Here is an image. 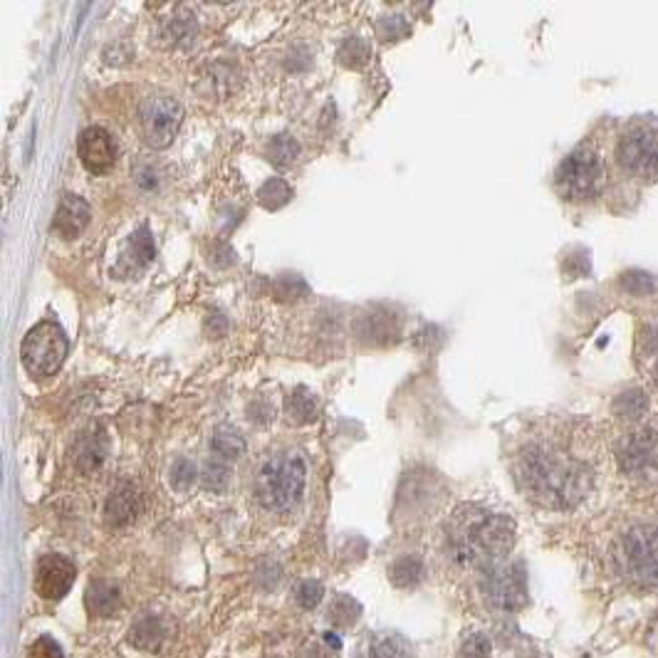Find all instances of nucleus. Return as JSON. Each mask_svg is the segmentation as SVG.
Masks as SVG:
<instances>
[{
	"label": "nucleus",
	"mask_w": 658,
	"mask_h": 658,
	"mask_svg": "<svg viewBox=\"0 0 658 658\" xmlns=\"http://www.w3.org/2000/svg\"><path fill=\"white\" fill-rule=\"evenodd\" d=\"M268 156L275 166H289L300 156V144L295 142V137L278 134L268 142Z\"/></svg>",
	"instance_id": "obj_26"
},
{
	"label": "nucleus",
	"mask_w": 658,
	"mask_h": 658,
	"mask_svg": "<svg viewBox=\"0 0 658 658\" xmlns=\"http://www.w3.org/2000/svg\"><path fill=\"white\" fill-rule=\"evenodd\" d=\"M210 451L221 461H235L245 453V438L238 428L233 426H218L214 438H210Z\"/></svg>",
	"instance_id": "obj_20"
},
{
	"label": "nucleus",
	"mask_w": 658,
	"mask_h": 658,
	"mask_svg": "<svg viewBox=\"0 0 658 658\" xmlns=\"http://www.w3.org/2000/svg\"><path fill=\"white\" fill-rule=\"evenodd\" d=\"M196 478H198V470L189 459H179L171 466L169 480H171V488L179 490V493H186V490H191L193 482H196Z\"/></svg>",
	"instance_id": "obj_27"
},
{
	"label": "nucleus",
	"mask_w": 658,
	"mask_h": 658,
	"mask_svg": "<svg viewBox=\"0 0 658 658\" xmlns=\"http://www.w3.org/2000/svg\"><path fill=\"white\" fill-rule=\"evenodd\" d=\"M379 35L382 40H399L403 35H409V25L401 15H386L379 23Z\"/></svg>",
	"instance_id": "obj_34"
},
{
	"label": "nucleus",
	"mask_w": 658,
	"mask_h": 658,
	"mask_svg": "<svg viewBox=\"0 0 658 658\" xmlns=\"http://www.w3.org/2000/svg\"><path fill=\"white\" fill-rule=\"evenodd\" d=\"M359 658H414V651H411V644L403 636L382 631V634H372L366 638Z\"/></svg>",
	"instance_id": "obj_16"
},
{
	"label": "nucleus",
	"mask_w": 658,
	"mask_h": 658,
	"mask_svg": "<svg viewBox=\"0 0 658 658\" xmlns=\"http://www.w3.org/2000/svg\"><path fill=\"white\" fill-rule=\"evenodd\" d=\"M370 60V46L362 38H349L339 48V63L347 67H362Z\"/></svg>",
	"instance_id": "obj_29"
},
{
	"label": "nucleus",
	"mask_w": 658,
	"mask_h": 658,
	"mask_svg": "<svg viewBox=\"0 0 658 658\" xmlns=\"http://www.w3.org/2000/svg\"><path fill=\"white\" fill-rule=\"evenodd\" d=\"M289 198H293V189H289L283 179H268L258 191L260 206L268 210L283 208L285 204H289Z\"/></svg>",
	"instance_id": "obj_24"
},
{
	"label": "nucleus",
	"mask_w": 658,
	"mask_h": 658,
	"mask_svg": "<svg viewBox=\"0 0 658 658\" xmlns=\"http://www.w3.org/2000/svg\"><path fill=\"white\" fill-rule=\"evenodd\" d=\"M127 256H129V260H131V266H134L137 270H139V268H144V266H149V262L154 260V256H156V245H154V238H152V231H149L146 225L139 228V231L129 238Z\"/></svg>",
	"instance_id": "obj_23"
},
{
	"label": "nucleus",
	"mask_w": 658,
	"mask_h": 658,
	"mask_svg": "<svg viewBox=\"0 0 658 658\" xmlns=\"http://www.w3.org/2000/svg\"><path fill=\"white\" fill-rule=\"evenodd\" d=\"M482 594L490 607L500 611H517L528 602V579L520 565H498L488 569L482 579Z\"/></svg>",
	"instance_id": "obj_10"
},
{
	"label": "nucleus",
	"mask_w": 658,
	"mask_h": 658,
	"mask_svg": "<svg viewBox=\"0 0 658 658\" xmlns=\"http://www.w3.org/2000/svg\"><path fill=\"white\" fill-rule=\"evenodd\" d=\"M228 482H231V468L221 459H210L204 470H201V486L210 490V493H223Z\"/></svg>",
	"instance_id": "obj_25"
},
{
	"label": "nucleus",
	"mask_w": 658,
	"mask_h": 658,
	"mask_svg": "<svg viewBox=\"0 0 658 658\" xmlns=\"http://www.w3.org/2000/svg\"><path fill=\"white\" fill-rule=\"evenodd\" d=\"M183 119V107L169 94H149L139 107V129L142 139L152 149H166Z\"/></svg>",
	"instance_id": "obj_8"
},
{
	"label": "nucleus",
	"mask_w": 658,
	"mask_h": 658,
	"mask_svg": "<svg viewBox=\"0 0 658 658\" xmlns=\"http://www.w3.org/2000/svg\"><path fill=\"white\" fill-rule=\"evenodd\" d=\"M107 459V441L102 434H85L75 446V466L82 473H94Z\"/></svg>",
	"instance_id": "obj_17"
},
{
	"label": "nucleus",
	"mask_w": 658,
	"mask_h": 658,
	"mask_svg": "<svg viewBox=\"0 0 658 658\" xmlns=\"http://www.w3.org/2000/svg\"><path fill=\"white\" fill-rule=\"evenodd\" d=\"M446 545L463 567L488 572L511 555L515 545V522L478 505H461L446 520Z\"/></svg>",
	"instance_id": "obj_2"
},
{
	"label": "nucleus",
	"mask_w": 658,
	"mask_h": 658,
	"mask_svg": "<svg viewBox=\"0 0 658 658\" xmlns=\"http://www.w3.org/2000/svg\"><path fill=\"white\" fill-rule=\"evenodd\" d=\"M318 411H320L318 399H314V393L307 391L305 386L295 389L293 393H287L285 414L289 421H293V424H297V426L312 424V421L318 418Z\"/></svg>",
	"instance_id": "obj_19"
},
{
	"label": "nucleus",
	"mask_w": 658,
	"mask_h": 658,
	"mask_svg": "<svg viewBox=\"0 0 658 658\" xmlns=\"http://www.w3.org/2000/svg\"><path fill=\"white\" fill-rule=\"evenodd\" d=\"M28 658H63V648L57 646L55 638L40 636L38 642H33L28 648Z\"/></svg>",
	"instance_id": "obj_35"
},
{
	"label": "nucleus",
	"mask_w": 658,
	"mask_h": 658,
	"mask_svg": "<svg viewBox=\"0 0 658 658\" xmlns=\"http://www.w3.org/2000/svg\"><path fill=\"white\" fill-rule=\"evenodd\" d=\"M607 171L596 149L577 146L572 154L565 156L555 173V186L567 201H586L602 191Z\"/></svg>",
	"instance_id": "obj_5"
},
{
	"label": "nucleus",
	"mask_w": 658,
	"mask_h": 658,
	"mask_svg": "<svg viewBox=\"0 0 658 658\" xmlns=\"http://www.w3.org/2000/svg\"><path fill=\"white\" fill-rule=\"evenodd\" d=\"M307 480V466L300 453H273L260 463L253 478V490L262 507L283 513L300 503Z\"/></svg>",
	"instance_id": "obj_3"
},
{
	"label": "nucleus",
	"mask_w": 658,
	"mask_h": 658,
	"mask_svg": "<svg viewBox=\"0 0 658 658\" xmlns=\"http://www.w3.org/2000/svg\"><path fill=\"white\" fill-rule=\"evenodd\" d=\"M617 567L636 586H658V525H638L621 534Z\"/></svg>",
	"instance_id": "obj_4"
},
{
	"label": "nucleus",
	"mask_w": 658,
	"mask_h": 658,
	"mask_svg": "<svg viewBox=\"0 0 658 658\" xmlns=\"http://www.w3.org/2000/svg\"><path fill=\"white\" fill-rule=\"evenodd\" d=\"M85 602L92 617L107 619L119 609V590L112 582H104V579L102 582H92L85 594Z\"/></svg>",
	"instance_id": "obj_18"
},
{
	"label": "nucleus",
	"mask_w": 658,
	"mask_h": 658,
	"mask_svg": "<svg viewBox=\"0 0 658 658\" xmlns=\"http://www.w3.org/2000/svg\"><path fill=\"white\" fill-rule=\"evenodd\" d=\"M339 638H335V634H322V638L318 644L310 646V651H307L305 658H339Z\"/></svg>",
	"instance_id": "obj_33"
},
{
	"label": "nucleus",
	"mask_w": 658,
	"mask_h": 658,
	"mask_svg": "<svg viewBox=\"0 0 658 658\" xmlns=\"http://www.w3.org/2000/svg\"><path fill=\"white\" fill-rule=\"evenodd\" d=\"M654 376H656V382H658V364H656V374Z\"/></svg>",
	"instance_id": "obj_37"
},
{
	"label": "nucleus",
	"mask_w": 658,
	"mask_h": 658,
	"mask_svg": "<svg viewBox=\"0 0 658 658\" xmlns=\"http://www.w3.org/2000/svg\"><path fill=\"white\" fill-rule=\"evenodd\" d=\"M273 289H275V295L280 297V300H297V297H305L307 293H310V287H307L305 280L300 275H295V273L280 275L275 280Z\"/></svg>",
	"instance_id": "obj_28"
},
{
	"label": "nucleus",
	"mask_w": 658,
	"mask_h": 658,
	"mask_svg": "<svg viewBox=\"0 0 658 658\" xmlns=\"http://www.w3.org/2000/svg\"><path fill=\"white\" fill-rule=\"evenodd\" d=\"M617 459L627 476L656 482L658 480V428L644 426L621 438Z\"/></svg>",
	"instance_id": "obj_9"
},
{
	"label": "nucleus",
	"mask_w": 658,
	"mask_h": 658,
	"mask_svg": "<svg viewBox=\"0 0 658 658\" xmlns=\"http://www.w3.org/2000/svg\"><path fill=\"white\" fill-rule=\"evenodd\" d=\"M421 577H424V565L414 555H403L389 565V582L397 590H409V586L418 584Z\"/></svg>",
	"instance_id": "obj_21"
},
{
	"label": "nucleus",
	"mask_w": 658,
	"mask_h": 658,
	"mask_svg": "<svg viewBox=\"0 0 658 658\" xmlns=\"http://www.w3.org/2000/svg\"><path fill=\"white\" fill-rule=\"evenodd\" d=\"M139 513H142V495L131 482H119L112 490L107 503H104V517L112 528H125V525L134 522Z\"/></svg>",
	"instance_id": "obj_13"
},
{
	"label": "nucleus",
	"mask_w": 658,
	"mask_h": 658,
	"mask_svg": "<svg viewBox=\"0 0 658 658\" xmlns=\"http://www.w3.org/2000/svg\"><path fill=\"white\" fill-rule=\"evenodd\" d=\"M77 577V567L63 555H46L35 565V592L42 599L57 602L73 590Z\"/></svg>",
	"instance_id": "obj_11"
},
{
	"label": "nucleus",
	"mask_w": 658,
	"mask_h": 658,
	"mask_svg": "<svg viewBox=\"0 0 658 658\" xmlns=\"http://www.w3.org/2000/svg\"><path fill=\"white\" fill-rule=\"evenodd\" d=\"M228 330V320L223 318L221 312H210L208 320H206V335L208 337H221L225 335Z\"/></svg>",
	"instance_id": "obj_36"
},
{
	"label": "nucleus",
	"mask_w": 658,
	"mask_h": 658,
	"mask_svg": "<svg viewBox=\"0 0 658 658\" xmlns=\"http://www.w3.org/2000/svg\"><path fill=\"white\" fill-rule=\"evenodd\" d=\"M166 38H169L171 42H177V46H181V42H186L193 38V33H196V28H193L191 23V15H173L169 25H166Z\"/></svg>",
	"instance_id": "obj_31"
},
{
	"label": "nucleus",
	"mask_w": 658,
	"mask_h": 658,
	"mask_svg": "<svg viewBox=\"0 0 658 658\" xmlns=\"http://www.w3.org/2000/svg\"><path fill=\"white\" fill-rule=\"evenodd\" d=\"M324 596V586L320 582H314V579H302L300 584L295 586V602L300 609H314L322 602Z\"/></svg>",
	"instance_id": "obj_30"
},
{
	"label": "nucleus",
	"mask_w": 658,
	"mask_h": 658,
	"mask_svg": "<svg viewBox=\"0 0 658 658\" xmlns=\"http://www.w3.org/2000/svg\"><path fill=\"white\" fill-rule=\"evenodd\" d=\"M359 617H362V604L354 602L352 596H347V594L335 596V602H332L330 609H327L330 624L337 627V629L354 627Z\"/></svg>",
	"instance_id": "obj_22"
},
{
	"label": "nucleus",
	"mask_w": 658,
	"mask_h": 658,
	"mask_svg": "<svg viewBox=\"0 0 658 658\" xmlns=\"http://www.w3.org/2000/svg\"><path fill=\"white\" fill-rule=\"evenodd\" d=\"M90 216L92 210L85 198L75 196V193H65V196L60 198L52 228H55L63 238H77L87 228V223H90Z\"/></svg>",
	"instance_id": "obj_14"
},
{
	"label": "nucleus",
	"mask_w": 658,
	"mask_h": 658,
	"mask_svg": "<svg viewBox=\"0 0 658 658\" xmlns=\"http://www.w3.org/2000/svg\"><path fill=\"white\" fill-rule=\"evenodd\" d=\"M77 154H80L85 169L96 173V177L109 171L117 162V146H114L109 131H104L102 127H87L82 131L80 139H77Z\"/></svg>",
	"instance_id": "obj_12"
},
{
	"label": "nucleus",
	"mask_w": 658,
	"mask_h": 658,
	"mask_svg": "<svg viewBox=\"0 0 658 658\" xmlns=\"http://www.w3.org/2000/svg\"><path fill=\"white\" fill-rule=\"evenodd\" d=\"M513 476L532 503L550 511H569L582 503L594 488V473L579 455L557 441L525 443L515 453Z\"/></svg>",
	"instance_id": "obj_1"
},
{
	"label": "nucleus",
	"mask_w": 658,
	"mask_h": 658,
	"mask_svg": "<svg viewBox=\"0 0 658 658\" xmlns=\"http://www.w3.org/2000/svg\"><path fill=\"white\" fill-rule=\"evenodd\" d=\"M169 638V627L162 617H144L129 629V644L142 651H159Z\"/></svg>",
	"instance_id": "obj_15"
},
{
	"label": "nucleus",
	"mask_w": 658,
	"mask_h": 658,
	"mask_svg": "<svg viewBox=\"0 0 658 658\" xmlns=\"http://www.w3.org/2000/svg\"><path fill=\"white\" fill-rule=\"evenodd\" d=\"M619 164L634 179L658 181V119H636L619 142Z\"/></svg>",
	"instance_id": "obj_6"
},
{
	"label": "nucleus",
	"mask_w": 658,
	"mask_h": 658,
	"mask_svg": "<svg viewBox=\"0 0 658 658\" xmlns=\"http://www.w3.org/2000/svg\"><path fill=\"white\" fill-rule=\"evenodd\" d=\"M67 357V337L57 322H40L28 332L23 347L21 359L25 370L35 376H50L63 366Z\"/></svg>",
	"instance_id": "obj_7"
},
{
	"label": "nucleus",
	"mask_w": 658,
	"mask_h": 658,
	"mask_svg": "<svg viewBox=\"0 0 658 658\" xmlns=\"http://www.w3.org/2000/svg\"><path fill=\"white\" fill-rule=\"evenodd\" d=\"M490 651H493V646H490V638L482 636V634L468 636L461 646L463 658H490Z\"/></svg>",
	"instance_id": "obj_32"
}]
</instances>
